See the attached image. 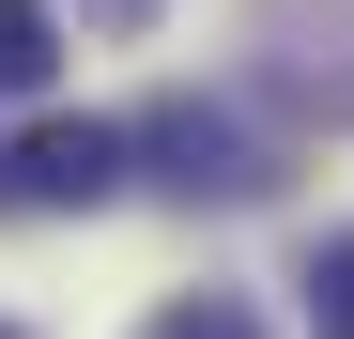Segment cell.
Instances as JSON below:
<instances>
[{"instance_id":"6da1fadb","label":"cell","mask_w":354,"mask_h":339,"mask_svg":"<svg viewBox=\"0 0 354 339\" xmlns=\"http://www.w3.org/2000/svg\"><path fill=\"white\" fill-rule=\"evenodd\" d=\"M124 139H139V170H154L169 201H262L277 185V154L231 124V108H201V93H169L154 124H124Z\"/></svg>"},{"instance_id":"7a4b0ae2","label":"cell","mask_w":354,"mask_h":339,"mask_svg":"<svg viewBox=\"0 0 354 339\" xmlns=\"http://www.w3.org/2000/svg\"><path fill=\"white\" fill-rule=\"evenodd\" d=\"M124 170H139L124 124H31L16 154H0V201H16V216H93Z\"/></svg>"},{"instance_id":"3957f363","label":"cell","mask_w":354,"mask_h":339,"mask_svg":"<svg viewBox=\"0 0 354 339\" xmlns=\"http://www.w3.org/2000/svg\"><path fill=\"white\" fill-rule=\"evenodd\" d=\"M62 77V16L46 0H0V93H46Z\"/></svg>"},{"instance_id":"277c9868","label":"cell","mask_w":354,"mask_h":339,"mask_svg":"<svg viewBox=\"0 0 354 339\" xmlns=\"http://www.w3.org/2000/svg\"><path fill=\"white\" fill-rule=\"evenodd\" d=\"M308 324H324V339H354V232H324V247H308Z\"/></svg>"},{"instance_id":"5b68a950","label":"cell","mask_w":354,"mask_h":339,"mask_svg":"<svg viewBox=\"0 0 354 339\" xmlns=\"http://www.w3.org/2000/svg\"><path fill=\"white\" fill-rule=\"evenodd\" d=\"M154 339H262V324H247V309H231V293H185V309H169Z\"/></svg>"},{"instance_id":"8992f818","label":"cell","mask_w":354,"mask_h":339,"mask_svg":"<svg viewBox=\"0 0 354 339\" xmlns=\"http://www.w3.org/2000/svg\"><path fill=\"white\" fill-rule=\"evenodd\" d=\"M108 16H154V0H108Z\"/></svg>"},{"instance_id":"52a82bcc","label":"cell","mask_w":354,"mask_h":339,"mask_svg":"<svg viewBox=\"0 0 354 339\" xmlns=\"http://www.w3.org/2000/svg\"><path fill=\"white\" fill-rule=\"evenodd\" d=\"M0 339H16V324H0Z\"/></svg>"}]
</instances>
